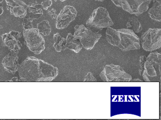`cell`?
Masks as SVG:
<instances>
[{
    "label": "cell",
    "mask_w": 161,
    "mask_h": 120,
    "mask_svg": "<svg viewBox=\"0 0 161 120\" xmlns=\"http://www.w3.org/2000/svg\"><path fill=\"white\" fill-rule=\"evenodd\" d=\"M78 12L75 8L71 6H65L56 18V27L64 29L67 27L70 22L75 19Z\"/></svg>",
    "instance_id": "obj_10"
},
{
    "label": "cell",
    "mask_w": 161,
    "mask_h": 120,
    "mask_svg": "<svg viewBox=\"0 0 161 120\" xmlns=\"http://www.w3.org/2000/svg\"><path fill=\"white\" fill-rule=\"evenodd\" d=\"M18 53L11 51L3 58L2 64L4 69L8 72L14 74L18 71L19 64V62Z\"/></svg>",
    "instance_id": "obj_13"
},
{
    "label": "cell",
    "mask_w": 161,
    "mask_h": 120,
    "mask_svg": "<svg viewBox=\"0 0 161 120\" xmlns=\"http://www.w3.org/2000/svg\"><path fill=\"white\" fill-rule=\"evenodd\" d=\"M54 43L53 46L55 50L58 52H61L63 50L66 49V38L62 37L59 33H56L53 35Z\"/></svg>",
    "instance_id": "obj_17"
},
{
    "label": "cell",
    "mask_w": 161,
    "mask_h": 120,
    "mask_svg": "<svg viewBox=\"0 0 161 120\" xmlns=\"http://www.w3.org/2000/svg\"><path fill=\"white\" fill-rule=\"evenodd\" d=\"M3 0H0V16L2 15L3 13V7L2 3Z\"/></svg>",
    "instance_id": "obj_25"
},
{
    "label": "cell",
    "mask_w": 161,
    "mask_h": 120,
    "mask_svg": "<svg viewBox=\"0 0 161 120\" xmlns=\"http://www.w3.org/2000/svg\"><path fill=\"white\" fill-rule=\"evenodd\" d=\"M96 1H98V2H103V1H105V0H95Z\"/></svg>",
    "instance_id": "obj_28"
},
{
    "label": "cell",
    "mask_w": 161,
    "mask_h": 120,
    "mask_svg": "<svg viewBox=\"0 0 161 120\" xmlns=\"http://www.w3.org/2000/svg\"><path fill=\"white\" fill-rule=\"evenodd\" d=\"M74 29V39L80 40L82 47L86 50L92 49L102 37L101 34L93 32L83 24L76 25Z\"/></svg>",
    "instance_id": "obj_5"
},
{
    "label": "cell",
    "mask_w": 161,
    "mask_h": 120,
    "mask_svg": "<svg viewBox=\"0 0 161 120\" xmlns=\"http://www.w3.org/2000/svg\"><path fill=\"white\" fill-rule=\"evenodd\" d=\"M7 8L14 17L24 18L27 14V5L21 0H5Z\"/></svg>",
    "instance_id": "obj_12"
},
{
    "label": "cell",
    "mask_w": 161,
    "mask_h": 120,
    "mask_svg": "<svg viewBox=\"0 0 161 120\" xmlns=\"http://www.w3.org/2000/svg\"><path fill=\"white\" fill-rule=\"evenodd\" d=\"M48 15L51 17L52 18H56L57 17V14L56 13V10L54 8H53L48 12Z\"/></svg>",
    "instance_id": "obj_24"
},
{
    "label": "cell",
    "mask_w": 161,
    "mask_h": 120,
    "mask_svg": "<svg viewBox=\"0 0 161 120\" xmlns=\"http://www.w3.org/2000/svg\"><path fill=\"white\" fill-rule=\"evenodd\" d=\"M130 82H142V81L141 80H140V79L136 78V79H132L131 80Z\"/></svg>",
    "instance_id": "obj_27"
},
{
    "label": "cell",
    "mask_w": 161,
    "mask_h": 120,
    "mask_svg": "<svg viewBox=\"0 0 161 120\" xmlns=\"http://www.w3.org/2000/svg\"><path fill=\"white\" fill-rule=\"evenodd\" d=\"M114 24L108 10L101 7L97 8L93 11L86 22L87 28L97 33L100 32L103 28L113 26Z\"/></svg>",
    "instance_id": "obj_4"
},
{
    "label": "cell",
    "mask_w": 161,
    "mask_h": 120,
    "mask_svg": "<svg viewBox=\"0 0 161 120\" xmlns=\"http://www.w3.org/2000/svg\"><path fill=\"white\" fill-rule=\"evenodd\" d=\"M53 2L52 0H47V1L42 2L41 4L42 8H43V9L46 10H47L49 8V7L51 6Z\"/></svg>",
    "instance_id": "obj_23"
},
{
    "label": "cell",
    "mask_w": 161,
    "mask_h": 120,
    "mask_svg": "<svg viewBox=\"0 0 161 120\" xmlns=\"http://www.w3.org/2000/svg\"><path fill=\"white\" fill-rule=\"evenodd\" d=\"M126 26L128 28H130V30L133 31L135 33L140 32L142 30V26L138 19L135 17H132L129 18L127 22Z\"/></svg>",
    "instance_id": "obj_18"
},
{
    "label": "cell",
    "mask_w": 161,
    "mask_h": 120,
    "mask_svg": "<svg viewBox=\"0 0 161 120\" xmlns=\"http://www.w3.org/2000/svg\"><path fill=\"white\" fill-rule=\"evenodd\" d=\"M66 47L67 49L70 50L76 53L80 52L82 48V46L80 41L74 39L73 35L69 33L66 38Z\"/></svg>",
    "instance_id": "obj_15"
},
{
    "label": "cell",
    "mask_w": 161,
    "mask_h": 120,
    "mask_svg": "<svg viewBox=\"0 0 161 120\" xmlns=\"http://www.w3.org/2000/svg\"><path fill=\"white\" fill-rule=\"evenodd\" d=\"M149 16L152 19L161 21V2L153 1V5L148 11Z\"/></svg>",
    "instance_id": "obj_16"
},
{
    "label": "cell",
    "mask_w": 161,
    "mask_h": 120,
    "mask_svg": "<svg viewBox=\"0 0 161 120\" xmlns=\"http://www.w3.org/2000/svg\"><path fill=\"white\" fill-rule=\"evenodd\" d=\"M22 36L21 32L12 30L2 35L3 42L11 51L18 53L21 50L22 43L19 40Z\"/></svg>",
    "instance_id": "obj_11"
},
{
    "label": "cell",
    "mask_w": 161,
    "mask_h": 120,
    "mask_svg": "<svg viewBox=\"0 0 161 120\" xmlns=\"http://www.w3.org/2000/svg\"><path fill=\"white\" fill-rule=\"evenodd\" d=\"M100 77L103 81L107 82H129L132 77L126 73L119 65L110 64L104 67Z\"/></svg>",
    "instance_id": "obj_6"
},
{
    "label": "cell",
    "mask_w": 161,
    "mask_h": 120,
    "mask_svg": "<svg viewBox=\"0 0 161 120\" xmlns=\"http://www.w3.org/2000/svg\"><path fill=\"white\" fill-rule=\"evenodd\" d=\"M115 5L132 15L139 16L147 11L152 0H111Z\"/></svg>",
    "instance_id": "obj_7"
},
{
    "label": "cell",
    "mask_w": 161,
    "mask_h": 120,
    "mask_svg": "<svg viewBox=\"0 0 161 120\" xmlns=\"http://www.w3.org/2000/svg\"><path fill=\"white\" fill-rule=\"evenodd\" d=\"M61 2H64V1H66V0H60Z\"/></svg>",
    "instance_id": "obj_29"
},
{
    "label": "cell",
    "mask_w": 161,
    "mask_h": 120,
    "mask_svg": "<svg viewBox=\"0 0 161 120\" xmlns=\"http://www.w3.org/2000/svg\"><path fill=\"white\" fill-rule=\"evenodd\" d=\"M23 36L27 47L35 54H40L45 50V39L37 28L24 30Z\"/></svg>",
    "instance_id": "obj_8"
},
{
    "label": "cell",
    "mask_w": 161,
    "mask_h": 120,
    "mask_svg": "<svg viewBox=\"0 0 161 120\" xmlns=\"http://www.w3.org/2000/svg\"><path fill=\"white\" fill-rule=\"evenodd\" d=\"M21 80H19V78L18 77H14V78H12V79L11 80L8 81V82H20Z\"/></svg>",
    "instance_id": "obj_26"
},
{
    "label": "cell",
    "mask_w": 161,
    "mask_h": 120,
    "mask_svg": "<svg viewBox=\"0 0 161 120\" xmlns=\"http://www.w3.org/2000/svg\"><path fill=\"white\" fill-rule=\"evenodd\" d=\"M27 14L26 16L32 20L38 19L43 14V8L41 4L31 3L27 5Z\"/></svg>",
    "instance_id": "obj_14"
},
{
    "label": "cell",
    "mask_w": 161,
    "mask_h": 120,
    "mask_svg": "<svg viewBox=\"0 0 161 120\" xmlns=\"http://www.w3.org/2000/svg\"><path fill=\"white\" fill-rule=\"evenodd\" d=\"M106 37L108 43L126 52L140 48V38L129 29H113L107 27Z\"/></svg>",
    "instance_id": "obj_2"
},
{
    "label": "cell",
    "mask_w": 161,
    "mask_h": 120,
    "mask_svg": "<svg viewBox=\"0 0 161 120\" xmlns=\"http://www.w3.org/2000/svg\"><path fill=\"white\" fill-rule=\"evenodd\" d=\"M23 18L22 26H23L24 30H27V29H31V28H33V20L27 16L24 17Z\"/></svg>",
    "instance_id": "obj_20"
},
{
    "label": "cell",
    "mask_w": 161,
    "mask_h": 120,
    "mask_svg": "<svg viewBox=\"0 0 161 120\" xmlns=\"http://www.w3.org/2000/svg\"><path fill=\"white\" fill-rule=\"evenodd\" d=\"M37 29L40 34L48 36L51 32V27L48 21L43 20L37 24Z\"/></svg>",
    "instance_id": "obj_19"
},
{
    "label": "cell",
    "mask_w": 161,
    "mask_h": 120,
    "mask_svg": "<svg viewBox=\"0 0 161 120\" xmlns=\"http://www.w3.org/2000/svg\"><path fill=\"white\" fill-rule=\"evenodd\" d=\"M22 82H51L57 77V67L36 57H27L18 69Z\"/></svg>",
    "instance_id": "obj_1"
},
{
    "label": "cell",
    "mask_w": 161,
    "mask_h": 120,
    "mask_svg": "<svg viewBox=\"0 0 161 120\" xmlns=\"http://www.w3.org/2000/svg\"><path fill=\"white\" fill-rule=\"evenodd\" d=\"M142 77L145 82H160L161 78V54L151 52L144 63Z\"/></svg>",
    "instance_id": "obj_3"
},
{
    "label": "cell",
    "mask_w": 161,
    "mask_h": 120,
    "mask_svg": "<svg viewBox=\"0 0 161 120\" xmlns=\"http://www.w3.org/2000/svg\"><path fill=\"white\" fill-rule=\"evenodd\" d=\"M147 59V57L145 55H142L140 57V60H139V68L138 69L139 74L140 76H142V73L144 70V63L145 61Z\"/></svg>",
    "instance_id": "obj_21"
},
{
    "label": "cell",
    "mask_w": 161,
    "mask_h": 120,
    "mask_svg": "<svg viewBox=\"0 0 161 120\" xmlns=\"http://www.w3.org/2000/svg\"><path fill=\"white\" fill-rule=\"evenodd\" d=\"M142 48L146 51L152 52L161 47V29L150 28L143 33L140 38Z\"/></svg>",
    "instance_id": "obj_9"
},
{
    "label": "cell",
    "mask_w": 161,
    "mask_h": 120,
    "mask_svg": "<svg viewBox=\"0 0 161 120\" xmlns=\"http://www.w3.org/2000/svg\"><path fill=\"white\" fill-rule=\"evenodd\" d=\"M97 81L92 73L90 72L87 73V75L85 77L83 80L84 82H96Z\"/></svg>",
    "instance_id": "obj_22"
}]
</instances>
